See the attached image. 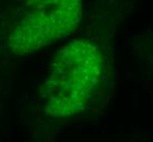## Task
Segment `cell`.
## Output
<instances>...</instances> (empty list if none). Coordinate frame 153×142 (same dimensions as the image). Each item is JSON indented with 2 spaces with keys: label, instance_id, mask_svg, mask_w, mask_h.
<instances>
[{
  "label": "cell",
  "instance_id": "obj_2",
  "mask_svg": "<svg viewBox=\"0 0 153 142\" xmlns=\"http://www.w3.org/2000/svg\"><path fill=\"white\" fill-rule=\"evenodd\" d=\"M83 0H25L10 35L14 54L39 51L67 37L79 26Z\"/></svg>",
  "mask_w": 153,
  "mask_h": 142
},
{
  "label": "cell",
  "instance_id": "obj_1",
  "mask_svg": "<svg viewBox=\"0 0 153 142\" xmlns=\"http://www.w3.org/2000/svg\"><path fill=\"white\" fill-rule=\"evenodd\" d=\"M103 56L89 39H76L58 51L39 94L44 111L55 119H65L84 111L99 86Z\"/></svg>",
  "mask_w": 153,
  "mask_h": 142
}]
</instances>
